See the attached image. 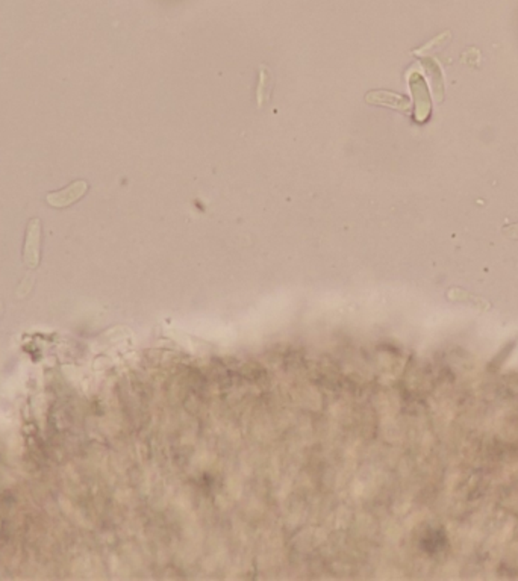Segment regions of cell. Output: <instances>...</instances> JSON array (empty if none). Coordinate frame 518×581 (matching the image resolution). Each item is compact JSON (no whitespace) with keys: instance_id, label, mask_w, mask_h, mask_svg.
I'll list each match as a JSON object with an SVG mask.
<instances>
[{"instance_id":"obj_1","label":"cell","mask_w":518,"mask_h":581,"mask_svg":"<svg viewBox=\"0 0 518 581\" xmlns=\"http://www.w3.org/2000/svg\"><path fill=\"white\" fill-rule=\"evenodd\" d=\"M41 260V221L32 218L28 224L23 247V262L28 268H37Z\"/></svg>"},{"instance_id":"obj_2","label":"cell","mask_w":518,"mask_h":581,"mask_svg":"<svg viewBox=\"0 0 518 581\" xmlns=\"http://www.w3.org/2000/svg\"><path fill=\"white\" fill-rule=\"evenodd\" d=\"M87 189H88V184L85 180H76L72 185H69L61 191L49 192L46 196V201L50 204L52 208H56V209L67 208V206H70L72 203L77 201L79 199H82Z\"/></svg>"},{"instance_id":"obj_3","label":"cell","mask_w":518,"mask_h":581,"mask_svg":"<svg viewBox=\"0 0 518 581\" xmlns=\"http://www.w3.org/2000/svg\"><path fill=\"white\" fill-rule=\"evenodd\" d=\"M273 91V76L265 65L259 67V84H258V106L263 108L265 101L270 100Z\"/></svg>"},{"instance_id":"obj_4","label":"cell","mask_w":518,"mask_h":581,"mask_svg":"<svg viewBox=\"0 0 518 581\" xmlns=\"http://www.w3.org/2000/svg\"><path fill=\"white\" fill-rule=\"evenodd\" d=\"M447 297L450 299V300H453V301H459V303H463V301H467L468 304H471V306H475L476 309H479L480 312H485V311H488V309H491V304L487 301V300H483V299H479V297H475V295H471V294H468L467 291H463V289H458V288H453V289H450L448 291V294H447Z\"/></svg>"},{"instance_id":"obj_5","label":"cell","mask_w":518,"mask_h":581,"mask_svg":"<svg viewBox=\"0 0 518 581\" xmlns=\"http://www.w3.org/2000/svg\"><path fill=\"white\" fill-rule=\"evenodd\" d=\"M503 233L508 238H511V239H518V223L512 224V226L503 227Z\"/></svg>"}]
</instances>
